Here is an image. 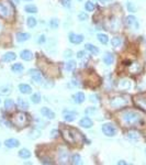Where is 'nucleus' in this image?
<instances>
[{
    "label": "nucleus",
    "mask_w": 146,
    "mask_h": 165,
    "mask_svg": "<svg viewBox=\"0 0 146 165\" xmlns=\"http://www.w3.org/2000/svg\"><path fill=\"white\" fill-rule=\"evenodd\" d=\"M45 41H46V38H45V35H44V34H42V35L39 36V39H37V43H39V44H43V43H45Z\"/></svg>",
    "instance_id": "45"
},
{
    "label": "nucleus",
    "mask_w": 146,
    "mask_h": 165,
    "mask_svg": "<svg viewBox=\"0 0 146 165\" xmlns=\"http://www.w3.org/2000/svg\"><path fill=\"white\" fill-rule=\"evenodd\" d=\"M121 121L128 127H143L144 126V118L143 116L134 110H125L120 116Z\"/></svg>",
    "instance_id": "1"
},
{
    "label": "nucleus",
    "mask_w": 146,
    "mask_h": 165,
    "mask_svg": "<svg viewBox=\"0 0 146 165\" xmlns=\"http://www.w3.org/2000/svg\"><path fill=\"white\" fill-rule=\"evenodd\" d=\"M61 131H62L63 138L65 141L69 143H80L81 140H85V136L79 131L72 127H66L65 124H61Z\"/></svg>",
    "instance_id": "2"
},
{
    "label": "nucleus",
    "mask_w": 146,
    "mask_h": 165,
    "mask_svg": "<svg viewBox=\"0 0 146 165\" xmlns=\"http://www.w3.org/2000/svg\"><path fill=\"white\" fill-rule=\"evenodd\" d=\"M73 100H74V102H75V104L80 105V104H82L85 100H86V96H85L84 93H81V91H78V93H76L73 96Z\"/></svg>",
    "instance_id": "16"
},
{
    "label": "nucleus",
    "mask_w": 146,
    "mask_h": 165,
    "mask_svg": "<svg viewBox=\"0 0 146 165\" xmlns=\"http://www.w3.org/2000/svg\"><path fill=\"white\" fill-rule=\"evenodd\" d=\"M126 7H128V10L130 12H136V7L134 6L133 2H128L126 4Z\"/></svg>",
    "instance_id": "42"
},
{
    "label": "nucleus",
    "mask_w": 146,
    "mask_h": 165,
    "mask_svg": "<svg viewBox=\"0 0 146 165\" xmlns=\"http://www.w3.org/2000/svg\"><path fill=\"white\" fill-rule=\"evenodd\" d=\"M111 44H112V46L113 47L121 46V44H122V39H121L120 36H114V38H112V40H111Z\"/></svg>",
    "instance_id": "33"
},
{
    "label": "nucleus",
    "mask_w": 146,
    "mask_h": 165,
    "mask_svg": "<svg viewBox=\"0 0 146 165\" xmlns=\"http://www.w3.org/2000/svg\"><path fill=\"white\" fill-rule=\"evenodd\" d=\"M111 2H112V0H100V4H103V6H104V4H111Z\"/></svg>",
    "instance_id": "50"
},
{
    "label": "nucleus",
    "mask_w": 146,
    "mask_h": 165,
    "mask_svg": "<svg viewBox=\"0 0 146 165\" xmlns=\"http://www.w3.org/2000/svg\"><path fill=\"white\" fill-rule=\"evenodd\" d=\"M63 117H64V120H65L66 122H73V121H75L77 118V112L68 111V110H67V111L64 112Z\"/></svg>",
    "instance_id": "13"
},
{
    "label": "nucleus",
    "mask_w": 146,
    "mask_h": 165,
    "mask_svg": "<svg viewBox=\"0 0 146 165\" xmlns=\"http://www.w3.org/2000/svg\"><path fill=\"white\" fill-rule=\"evenodd\" d=\"M72 164H75V165H78V164H81V156L79 154H74L72 156Z\"/></svg>",
    "instance_id": "36"
},
{
    "label": "nucleus",
    "mask_w": 146,
    "mask_h": 165,
    "mask_svg": "<svg viewBox=\"0 0 146 165\" xmlns=\"http://www.w3.org/2000/svg\"><path fill=\"white\" fill-rule=\"evenodd\" d=\"M0 102H1V99H0Z\"/></svg>",
    "instance_id": "55"
},
{
    "label": "nucleus",
    "mask_w": 146,
    "mask_h": 165,
    "mask_svg": "<svg viewBox=\"0 0 146 165\" xmlns=\"http://www.w3.org/2000/svg\"><path fill=\"white\" fill-rule=\"evenodd\" d=\"M26 1H31V0H26Z\"/></svg>",
    "instance_id": "53"
},
{
    "label": "nucleus",
    "mask_w": 146,
    "mask_h": 165,
    "mask_svg": "<svg viewBox=\"0 0 146 165\" xmlns=\"http://www.w3.org/2000/svg\"><path fill=\"white\" fill-rule=\"evenodd\" d=\"M101 130H102L103 134L106 136H109V138L117 136L118 133L117 127L114 126V124H112V123H104V124H102Z\"/></svg>",
    "instance_id": "4"
},
{
    "label": "nucleus",
    "mask_w": 146,
    "mask_h": 165,
    "mask_svg": "<svg viewBox=\"0 0 146 165\" xmlns=\"http://www.w3.org/2000/svg\"><path fill=\"white\" fill-rule=\"evenodd\" d=\"M73 56V51L72 50H66L64 52V57L65 58H70Z\"/></svg>",
    "instance_id": "44"
},
{
    "label": "nucleus",
    "mask_w": 146,
    "mask_h": 165,
    "mask_svg": "<svg viewBox=\"0 0 146 165\" xmlns=\"http://www.w3.org/2000/svg\"><path fill=\"white\" fill-rule=\"evenodd\" d=\"M86 53H85V51H79L78 53H77V57L78 58H84Z\"/></svg>",
    "instance_id": "49"
},
{
    "label": "nucleus",
    "mask_w": 146,
    "mask_h": 165,
    "mask_svg": "<svg viewBox=\"0 0 146 165\" xmlns=\"http://www.w3.org/2000/svg\"><path fill=\"white\" fill-rule=\"evenodd\" d=\"M29 75H30V77L32 78L33 82H37V84H41V82H42L43 76H42V73H41L39 69H35V68L30 69V71H29Z\"/></svg>",
    "instance_id": "9"
},
{
    "label": "nucleus",
    "mask_w": 146,
    "mask_h": 165,
    "mask_svg": "<svg viewBox=\"0 0 146 165\" xmlns=\"http://www.w3.org/2000/svg\"><path fill=\"white\" fill-rule=\"evenodd\" d=\"M85 9L88 11V12H92V11L95 10V4L92 1H87L86 4H85Z\"/></svg>",
    "instance_id": "38"
},
{
    "label": "nucleus",
    "mask_w": 146,
    "mask_h": 165,
    "mask_svg": "<svg viewBox=\"0 0 146 165\" xmlns=\"http://www.w3.org/2000/svg\"><path fill=\"white\" fill-rule=\"evenodd\" d=\"M29 116L26 112H18L15 116V123L19 127H24L29 123Z\"/></svg>",
    "instance_id": "5"
},
{
    "label": "nucleus",
    "mask_w": 146,
    "mask_h": 165,
    "mask_svg": "<svg viewBox=\"0 0 146 165\" xmlns=\"http://www.w3.org/2000/svg\"><path fill=\"white\" fill-rule=\"evenodd\" d=\"M17 105H18V107L20 109H22V110H28L30 108L29 102L26 99H23V98H18L17 99Z\"/></svg>",
    "instance_id": "20"
},
{
    "label": "nucleus",
    "mask_w": 146,
    "mask_h": 165,
    "mask_svg": "<svg viewBox=\"0 0 146 165\" xmlns=\"http://www.w3.org/2000/svg\"><path fill=\"white\" fill-rule=\"evenodd\" d=\"M131 86H132L131 80H128V79H123L119 84V87H120L121 89H130Z\"/></svg>",
    "instance_id": "29"
},
{
    "label": "nucleus",
    "mask_w": 146,
    "mask_h": 165,
    "mask_svg": "<svg viewBox=\"0 0 146 165\" xmlns=\"http://www.w3.org/2000/svg\"><path fill=\"white\" fill-rule=\"evenodd\" d=\"M12 8L9 6L8 4H4V2H0V17L7 19L10 18L12 15Z\"/></svg>",
    "instance_id": "6"
},
{
    "label": "nucleus",
    "mask_w": 146,
    "mask_h": 165,
    "mask_svg": "<svg viewBox=\"0 0 146 165\" xmlns=\"http://www.w3.org/2000/svg\"><path fill=\"white\" fill-rule=\"evenodd\" d=\"M19 90H20V93L23 94V95H29V94L32 93V88L30 85L28 84H20L19 85Z\"/></svg>",
    "instance_id": "19"
},
{
    "label": "nucleus",
    "mask_w": 146,
    "mask_h": 165,
    "mask_svg": "<svg viewBox=\"0 0 146 165\" xmlns=\"http://www.w3.org/2000/svg\"><path fill=\"white\" fill-rule=\"evenodd\" d=\"M36 24H37V21L34 17H29V18L26 19V25L29 28H31V29L34 28V27H36Z\"/></svg>",
    "instance_id": "32"
},
{
    "label": "nucleus",
    "mask_w": 146,
    "mask_h": 165,
    "mask_svg": "<svg viewBox=\"0 0 146 165\" xmlns=\"http://www.w3.org/2000/svg\"><path fill=\"white\" fill-rule=\"evenodd\" d=\"M87 19H88L87 12L81 11V12H79V13H78V20H79V21H86Z\"/></svg>",
    "instance_id": "41"
},
{
    "label": "nucleus",
    "mask_w": 146,
    "mask_h": 165,
    "mask_svg": "<svg viewBox=\"0 0 146 165\" xmlns=\"http://www.w3.org/2000/svg\"><path fill=\"white\" fill-rule=\"evenodd\" d=\"M51 136L52 138H57L58 136V130H56V129H54V130H52L51 131Z\"/></svg>",
    "instance_id": "47"
},
{
    "label": "nucleus",
    "mask_w": 146,
    "mask_h": 165,
    "mask_svg": "<svg viewBox=\"0 0 146 165\" xmlns=\"http://www.w3.org/2000/svg\"><path fill=\"white\" fill-rule=\"evenodd\" d=\"M41 136V131L39 129H32L29 132V138L32 139V140H35L37 138H40Z\"/></svg>",
    "instance_id": "31"
},
{
    "label": "nucleus",
    "mask_w": 146,
    "mask_h": 165,
    "mask_svg": "<svg viewBox=\"0 0 146 165\" xmlns=\"http://www.w3.org/2000/svg\"><path fill=\"white\" fill-rule=\"evenodd\" d=\"M11 91H12V88L10 85H4L0 87V96H8L11 94Z\"/></svg>",
    "instance_id": "23"
},
{
    "label": "nucleus",
    "mask_w": 146,
    "mask_h": 165,
    "mask_svg": "<svg viewBox=\"0 0 146 165\" xmlns=\"http://www.w3.org/2000/svg\"><path fill=\"white\" fill-rule=\"evenodd\" d=\"M145 155H146V150H145Z\"/></svg>",
    "instance_id": "54"
},
{
    "label": "nucleus",
    "mask_w": 146,
    "mask_h": 165,
    "mask_svg": "<svg viewBox=\"0 0 146 165\" xmlns=\"http://www.w3.org/2000/svg\"><path fill=\"white\" fill-rule=\"evenodd\" d=\"M41 99H42V98H41V94L40 93H34L32 96H31V101H32L33 104H35V105L40 104Z\"/></svg>",
    "instance_id": "35"
},
{
    "label": "nucleus",
    "mask_w": 146,
    "mask_h": 165,
    "mask_svg": "<svg viewBox=\"0 0 146 165\" xmlns=\"http://www.w3.org/2000/svg\"><path fill=\"white\" fill-rule=\"evenodd\" d=\"M41 113H42L43 117H45L46 119H50V120H52V119L55 118V112L52 111L51 109L47 108V107L41 108Z\"/></svg>",
    "instance_id": "12"
},
{
    "label": "nucleus",
    "mask_w": 146,
    "mask_h": 165,
    "mask_svg": "<svg viewBox=\"0 0 146 165\" xmlns=\"http://www.w3.org/2000/svg\"><path fill=\"white\" fill-rule=\"evenodd\" d=\"M97 39H98V41L100 42L101 44H108V42H109V36L107 35V34H104V33H98L97 34Z\"/></svg>",
    "instance_id": "24"
},
{
    "label": "nucleus",
    "mask_w": 146,
    "mask_h": 165,
    "mask_svg": "<svg viewBox=\"0 0 146 165\" xmlns=\"http://www.w3.org/2000/svg\"><path fill=\"white\" fill-rule=\"evenodd\" d=\"M20 57L26 62L32 61L33 60V53L30 50H23V51H21V53H20Z\"/></svg>",
    "instance_id": "17"
},
{
    "label": "nucleus",
    "mask_w": 146,
    "mask_h": 165,
    "mask_svg": "<svg viewBox=\"0 0 146 165\" xmlns=\"http://www.w3.org/2000/svg\"><path fill=\"white\" fill-rule=\"evenodd\" d=\"M76 66H77L76 62L73 61V60H70V61H68L65 64V69L67 72H74L75 68H76Z\"/></svg>",
    "instance_id": "25"
},
{
    "label": "nucleus",
    "mask_w": 146,
    "mask_h": 165,
    "mask_svg": "<svg viewBox=\"0 0 146 165\" xmlns=\"http://www.w3.org/2000/svg\"><path fill=\"white\" fill-rule=\"evenodd\" d=\"M113 61H114L113 54H111V53H106V54H104V56H103V62H104V64L111 65L112 63H113Z\"/></svg>",
    "instance_id": "27"
},
{
    "label": "nucleus",
    "mask_w": 146,
    "mask_h": 165,
    "mask_svg": "<svg viewBox=\"0 0 146 165\" xmlns=\"http://www.w3.org/2000/svg\"><path fill=\"white\" fill-rule=\"evenodd\" d=\"M24 11L28 13H36L37 12V8L34 4H26L24 7Z\"/></svg>",
    "instance_id": "34"
},
{
    "label": "nucleus",
    "mask_w": 146,
    "mask_h": 165,
    "mask_svg": "<svg viewBox=\"0 0 146 165\" xmlns=\"http://www.w3.org/2000/svg\"><path fill=\"white\" fill-rule=\"evenodd\" d=\"M128 138L131 140H137L139 138V133L136 131H128Z\"/></svg>",
    "instance_id": "37"
},
{
    "label": "nucleus",
    "mask_w": 146,
    "mask_h": 165,
    "mask_svg": "<svg viewBox=\"0 0 146 165\" xmlns=\"http://www.w3.org/2000/svg\"><path fill=\"white\" fill-rule=\"evenodd\" d=\"M85 49L89 52V53L93 54V55H97V54H99V49L97 46H95L93 44L91 43H87L86 45H85Z\"/></svg>",
    "instance_id": "22"
},
{
    "label": "nucleus",
    "mask_w": 146,
    "mask_h": 165,
    "mask_svg": "<svg viewBox=\"0 0 146 165\" xmlns=\"http://www.w3.org/2000/svg\"><path fill=\"white\" fill-rule=\"evenodd\" d=\"M13 2H15V4H19V2H20V0H13Z\"/></svg>",
    "instance_id": "52"
},
{
    "label": "nucleus",
    "mask_w": 146,
    "mask_h": 165,
    "mask_svg": "<svg viewBox=\"0 0 146 165\" xmlns=\"http://www.w3.org/2000/svg\"><path fill=\"white\" fill-rule=\"evenodd\" d=\"M95 111H96V108H93V107H89L85 110V112H86L87 115H92V113H95Z\"/></svg>",
    "instance_id": "46"
},
{
    "label": "nucleus",
    "mask_w": 146,
    "mask_h": 165,
    "mask_svg": "<svg viewBox=\"0 0 146 165\" xmlns=\"http://www.w3.org/2000/svg\"><path fill=\"white\" fill-rule=\"evenodd\" d=\"M79 126L82 127V128H86V129H90V128H92V126H93V122H92V120L90 118L84 117V118L79 121Z\"/></svg>",
    "instance_id": "15"
},
{
    "label": "nucleus",
    "mask_w": 146,
    "mask_h": 165,
    "mask_svg": "<svg viewBox=\"0 0 146 165\" xmlns=\"http://www.w3.org/2000/svg\"><path fill=\"white\" fill-rule=\"evenodd\" d=\"M58 25H59V21L57 20L56 18L54 19H52L51 21H50V27H51L53 30H56L57 28H58Z\"/></svg>",
    "instance_id": "39"
},
{
    "label": "nucleus",
    "mask_w": 146,
    "mask_h": 165,
    "mask_svg": "<svg viewBox=\"0 0 146 165\" xmlns=\"http://www.w3.org/2000/svg\"><path fill=\"white\" fill-rule=\"evenodd\" d=\"M15 58H17V54L13 53V52H8V53L2 55L1 60L4 62H6V63H9V62H13Z\"/></svg>",
    "instance_id": "18"
},
{
    "label": "nucleus",
    "mask_w": 146,
    "mask_h": 165,
    "mask_svg": "<svg viewBox=\"0 0 146 165\" xmlns=\"http://www.w3.org/2000/svg\"><path fill=\"white\" fill-rule=\"evenodd\" d=\"M15 107V101L12 100V99H6L4 100V108H6V110H8V111H10V110H13Z\"/></svg>",
    "instance_id": "26"
},
{
    "label": "nucleus",
    "mask_w": 146,
    "mask_h": 165,
    "mask_svg": "<svg viewBox=\"0 0 146 165\" xmlns=\"http://www.w3.org/2000/svg\"><path fill=\"white\" fill-rule=\"evenodd\" d=\"M125 24L128 28H134L135 30L139 29V22H137V20H136V18L134 15H128V17H126V19H125Z\"/></svg>",
    "instance_id": "10"
},
{
    "label": "nucleus",
    "mask_w": 146,
    "mask_h": 165,
    "mask_svg": "<svg viewBox=\"0 0 146 165\" xmlns=\"http://www.w3.org/2000/svg\"><path fill=\"white\" fill-rule=\"evenodd\" d=\"M4 145L8 149H15V147H18L20 145V141L17 140V139H13V138L7 139V140L4 141Z\"/></svg>",
    "instance_id": "14"
},
{
    "label": "nucleus",
    "mask_w": 146,
    "mask_h": 165,
    "mask_svg": "<svg viewBox=\"0 0 146 165\" xmlns=\"http://www.w3.org/2000/svg\"><path fill=\"white\" fill-rule=\"evenodd\" d=\"M0 145H1V144H0Z\"/></svg>",
    "instance_id": "56"
},
{
    "label": "nucleus",
    "mask_w": 146,
    "mask_h": 165,
    "mask_svg": "<svg viewBox=\"0 0 146 165\" xmlns=\"http://www.w3.org/2000/svg\"><path fill=\"white\" fill-rule=\"evenodd\" d=\"M110 104L114 109H120V108L125 107L128 104V99L125 96H117V97L111 99Z\"/></svg>",
    "instance_id": "3"
},
{
    "label": "nucleus",
    "mask_w": 146,
    "mask_h": 165,
    "mask_svg": "<svg viewBox=\"0 0 146 165\" xmlns=\"http://www.w3.org/2000/svg\"><path fill=\"white\" fill-rule=\"evenodd\" d=\"M11 71L13 73H22L24 71V67H23V65L21 63H15L11 66Z\"/></svg>",
    "instance_id": "30"
},
{
    "label": "nucleus",
    "mask_w": 146,
    "mask_h": 165,
    "mask_svg": "<svg viewBox=\"0 0 146 165\" xmlns=\"http://www.w3.org/2000/svg\"><path fill=\"white\" fill-rule=\"evenodd\" d=\"M41 163L42 164H54V162H53V160H52L51 158H47V156H44V158H41Z\"/></svg>",
    "instance_id": "40"
},
{
    "label": "nucleus",
    "mask_w": 146,
    "mask_h": 165,
    "mask_svg": "<svg viewBox=\"0 0 146 165\" xmlns=\"http://www.w3.org/2000/svg\"><path fill=\"white\" fill-rule=\"evenodd\" d=\"M61 4H62L63 7L70 8L72 7V0H61Z\"/></svg>",
    "instance_id": "43"
},
{
    "label": "nucleus",
    "mask_w": 146,
    "mask_h": 165,
    "mask_svg": "<svg viewBox=\"0 0 146 165\" xmlns=\"http://www.w3.org/2000/svg\"><path fill=\"white\" fill-rule=\"evenodd\" d=\"M30 38H31V35H30L29 33H24V32H19L15 35V39H17L18 42H26Z\"/></svg>",
    "instance_id": "21"
},
{
    "label": "nucleus",
    "mask_w": 146,
    "mask_h": 165,
    "mask_svg": "<svg viewBox=\"0 0 146 165\" xmlns=\"http://www.w3.org/2000/svg\"><path fill=\"white\" fill-rule=\"evenodd\" d=\"M118 164H119V165H121V164L126 165V162H125V161H123V160H121V161H119V162H118Z\"/></svg>",
    "instance_id": "51"
},
{
    "label": "nucleus",
    "mask_w": 146,
    "mask_h": 165,
    "mask_svg": "<svg viewBox=\"0 0 146 165\" xmlns=\"http://www.w3.org/2000/svg\"><path fill=\"white\" fill-rule=\"evenodd\" d=\"M90 100H91L92 102H98L99 97L97 96V95H91V96H90Z\"/></svg>",
    "instance_id": "48"
},
{
    "label": "nucleus",
    "mask_w": 146,
    "mask_h": 165,
    "mask_svg": "<svg viewBox=\"0 0 146 165\" xmlns=\"http://www.w3.org/2000/svg\"><path fill=\"white\" fill-rule=\"evenodd\" d=\"M19 156L21 158H31V152H30V150H28V149H21V150L19 151Z\"/></svg>",
    "instance_id": "28"
},
{
    "label": "nucleus",
    "mask_w": 146,
    "mask_h": 165,
    "mask_svg": "<svg viewBox=\"0 0 146 165\" xmlns=\"http://www.w3.org/2000/svg\"><path fill=\"white\" fill-rule=\"evenodd\" d=\"M69 161V154L68 151L65 147H61L58 150V162L61 164H66Z\"/></svg>",
    "instance_id": "7"
},
{
    "label": "nucleus",
    "mask_w": 146,
    "mask_h": 165,
    "mask_svg": "<svg viewBox=\"0 0 146 165\" xmlns=\"http://www.w3.org/2000/svg\"><path fill=\"white\" fill-rule=\"evenodd\" d=\"M134 102H135V105L137 107H139L141 109H143V110L146 111V93L137 95L134 98Z\"/></svg>",
    "instance_id": "8"
},
{
    "label": "nucleus",
    "mask_w": 146,
    "mask_h": 165,
    "mask_svg": "<svg viewBox=\"0 0 146 165\" xmlns=\"http://www.w3.org/2000/svg\"><path fill=\"white\" fill-rule=\"evenodd\" d=\"M68 39H69V42L73 44H80L82 41L85 40L84 35L82 34H76V33H70L68 35Z\"/></svg>",
    "instance_id": "11"
}]
</instances>
